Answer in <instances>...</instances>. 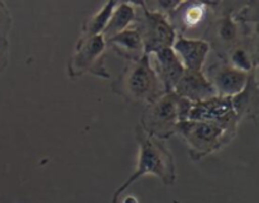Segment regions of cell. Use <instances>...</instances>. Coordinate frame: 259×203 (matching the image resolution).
<instances>
[{
	"label": "cell",
	"mask_w": 259,
	"mask_h": 203,
	"mask_svg": "<svg viewBox=\"0 0 259 203\" xmlns=\"http://www.w3.org/2000/svg\"><path fill=\"white\" fill-rule=\"evenodd\" d=\"M136 139L139 145L138 166L136 172L115 190L113 195V203H118L119 197L143 175H156L166 185H172L176 182L175 159L166 144L161 140L147 134L139 124L136 127Z\"/></svg>",
	"instance_id": "cell-1"
},
{
	"label": "cell",
	"mask_w": 259,
	"mask_h": 203,
	"mask_svg": "<svg viewBox=\"0 0 259 203\" xmlns=\"http://www.w3.org/2000/svg\"><path fill=\"white\" fill-rule=\"evenodd\" d=\"M111 89L126 100L147 104L153 103L166 94L152 66L149 55L128 62L118 79L111 84Z\"/></svg>",
	"instance_id": "cell-2"
},
{
	"label": "cell",
	"mask_w": 259,
	"mask_h": 203,
	"mask_svg": "<svg viewBox=\"0 0 259 203\" xmlns=\"http://www.w3.org/2000/svg\"><path fill=\"white\" fill-rule=\"evenodd\" d=\"M218 8L219 10L215 9L214 15L207 24L205 41L223 60L227 53L242 41L257 42V30L250 29L249 24H240L235 20V10L232 3H219Z\"/></svg>",
	"instance_id": "cell-3"
},
{
	"label": "cell",
	"mask_w": 259,
	"mask_h": 203,
	"mask_svg": "<svg viewBox=\"0 0 259 203\" xmlns=\"http://www.w3.org/2000/svg\"><path fill=\"white\" fill-rule=\"evenodd\" d=\"M136 4V19L132 27L139 33L144 46V53L152 55L161 48L172 47L176 40V30L168 18L161 10L149 9L143 2Z\"/></svg>",
	"instance_id": "cell-4"
},
{
	"label": "cell",
	"mask_w": 259,
	"mask_h": 203,
	"mask_svg": "<svg viewBox=\"0 0 259 203\" xmlns=\"http://www.w3.org/2000/svg\"><path fill=\"white\" fill-rule=\"evenodd\" d=\"M181 96L175 91L163 94L156 101L148 104L141 117L144 132L161 141L176 133L179 122H181Z\"/></svg>",
	"instance_id": "cell-5"
},
{
	"label": "cell",
	"mask_w": 259,
	"mask_h": 203,
	"mask_svg": "<svg viewBox=\"0 0 259 203\" xmlns=\"http://www.w3.org/2000/svg\"><path fill=\"white\" fill-rule=\"evenodd\" d=\"M176 133L186 140L189 154L195 161L222 149L235 136V133L228 132L218 124L190 119L179 122Z\"/></svg>",
	"instance_id": "cell-6"
},
{
	"label": "cell",
	"mask_w": 259,
	"mask_h": 203,
	"mask_svg": "<svg viewBox=\"0 0 259 203\" xmlns=\"http://www.w3.org/2000/svg\"><path fill=\"white\" fill-rule=\"evenodd\" d=\"M105 48L106 42L103 35L81 37L76 43L75 52L68 61V75L76 78L90 73L104 79L110 78L105 66Z\"/></svg>",
	"instance_id": "cell-7"
},
{
	"label": "cell",
	"mask_w": 259,
	"mask_h": 203,
	"mask_svg": "<svg viewBox=\"0 0 259 203\" xmlns=\"http://www.w3.org/2000/svg\"><path fill=\"white\" fill-rule=\"evenodd\" d=\"M187 119L218 124L232 133H237L240 121L233 109L232 98L219 95L200 103H192Z\"/></svg>",
	"instance_id": "cell-8"
},
{
	"label": "cell",
	"mask_w": 259,
	"mask_h": 203,
	"mask_svg": "<svg viewBox=\"0 0 259 203\" xmlns=\"http://www.w3.org/2000/svg\"><path fill=\"white\" fill-rule=\"evenodd\" d=\"M218 4L219 2H179L166 15L177 35L185 36L204 23L209 24Z\"/></svg>",
	"instance_id": "cell-9"
},
{
	"label": "cell",
	"mask_w": 259,
	"mask_h": 203,
	"mask_svg": "<svg viewBox=\"0 0 259 203\" xmlns=\"http://www.w3.org/2000/svg\"><path fill=\"white\" fill-rule=\"evenodd\" d=\"M219 96H234L247 84L249 74L237 70L225 60H220L207 67L204 73Z\"/></svg>",
	"instance_id": "cell-10"
},
{
	"label": "cell",
	"mask_w": 259,
	"mask_h": 203,
	"mask_svg": "<svg viewBox=\"0 0 259 203\" xmlns=\"http://www.w3.org/2000/svg\"><path fill=\"white\" fill-rule=\"evenodd\" d=\"M149 57L152 66L163 86L164 93L174 91L175 86L185 73L184 65L176 52L172 50V47H166L156 51Z\"/></svg>",
	"instance_id": "cell-11"
},
{
	"label": "cell",
	"mask_w": 259,
	"mask_h": 203,
	"mask_svg": "<svg viewBox=\"0 0 259 203\" xmlns=\"http://www.w3.org/2000/svg\"><path fill=\"white\" fill-rule=\"evenodd\" d=\"M172 50L179 56L185 70L202 71L210 52V46L205 40L177 35L172 45Z\"/></svg>",
	"instance_id": "cell-12"
},
{
	"label": "cell",
	"mask_w": 259,
	"mask_h": 203,
	"mask_svg": "<svg viewBox=\"0 0 259 203\" xmlns=\"http://www.w3.org/2000/svg\"><path fill=\"white\" fill-rule=\"evenodd\" d=\"M175 93L191 103H200L217 95L204 71L185 70L174 89Z\"/></svg>",
	"instance_id": "cell-13"
},
{
	"label": "cell",
	"mask_w": 259,
	"mask_h": 203,
	"mask_svg": "<svg viewBox=\"0 0 259 203\" xmlns=\"http://www.w3.org/2000/svg\"><path fill=\"white\" fill-rule=\"evenodd\" d=\"M232 98L233 109L238 118H250L257 119L258 116V104H259V89L257 80V69L253 70L248 76L247 84L242 91L235 94Z\"/></svg>",
	"instance_id": "cell-14"
},
{
	"label": "cell",
	"mask_w": 259,
	"mask_h": 203,
	"mask_svg": "<svg viewBox=\"0 0 259 203\" xmlns=\"http://www.w3.org/2000/svg\"><path fill=\"white\" fill-rule=\"evenodd\" d=\"M105 42L106 46H110L118 55L128 60L129 62L138 61L146 55L141 36L133 27L108 38Z\"/></svg>",
	"instance_id": "cell-15"
},
{
	"label": "cell",
	"mask_w": 259,
	"mask_h": 203,
	"mask_svg": "<svg viewBox=\"0 0 259 203\" xmlns=\"http://www.w3.org/2000/svg\"><path fill=\"white\" fill-rule=\"evenodd\" d=\"M134 19H136V4L134 3H116L110 18H109L108 24L103 32V37L108 40V38L128 29L133 25Z\"/></svg>",
	"instance_id": "cell-16"
},
{
	"label": "cell",
	"mask_w": 259,
	"mask_h": 203,
	"mask_svg": "<svg viewBox=\"0 0 259 203\" xmlns=\"http://www.w3.org/2000/svg\"><path fill=\"white\" fill-rule=\"evenodd\" d=\"M115 5L116 2L105 3L98 13H95L90 19L86 20V23L83 24L82 36L81 37H93V36L103 35Z\"/></svg>",
	"instance_id": "cell-17"
},
{
	"label": "cell",
	"mask_w": 259,
	"mask_h": 203,
	"mask_svg": "<svg viewBox=\"0 0 259 203\" xmlns=\"http://www.w3.org/2000/svg\"><path fill=\"white\" fill-rule=\"evenodd\" d=\"M10 25V17L8 9L3 3H0V38H5Z\"/></svg>",
	"instance_id": "cell-18"
},
{
	"label": "cell",
	"mask_w": 259,
	"mask_h": 203,
	"mask_svg": "<svg viewBox=\"0 0 259 203\" xmlns=\"http://www.w3.org/2000/svg\"><path fill=\"white\" fill-rule=\"evenodd\" d=\"M8 43L7 38H0V73L8 62Z\"/></svg>",
	"instance_id": "cell-19"
},
{
	"label": "cell",
	"mask_w": 259,
	"mask_h": 203,
	"mask_svg": "<svg viewBox=\"0 0 259 203\" xmlns=\"http://www.w3.org/2000/svg\"><path fill=\"white\" fill-rule=\"evenodd\" d=\"M124 203H138V200H137L136 198L132 197V195H131V197H126V198H125V200H124Z\"/></svg>",
	"instance_id": "cell-20"
}]
</instances>
